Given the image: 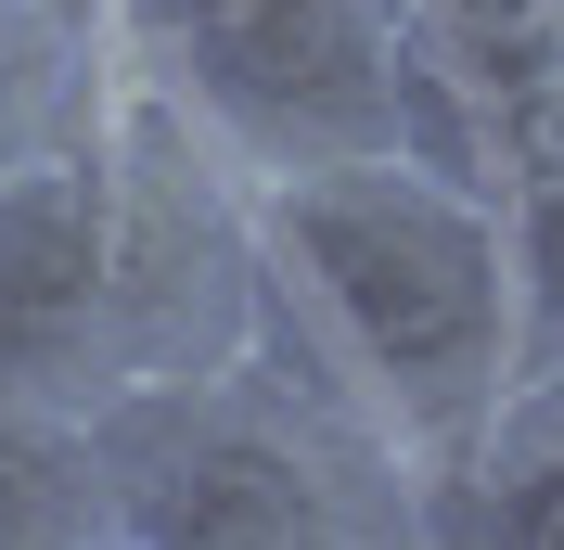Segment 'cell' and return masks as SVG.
Wrapping results in <instances>:
<instances>
[{
    "label": "cell",
    "mask_w": 564,
    "mask_h": 550,
    "mask_svg": "<svg viewBox=\"0 0 564 550\" xmlns=\"http://www.w3.org/2000/svg\"><path fill=\"white\" fill-rule=\"evenodd\" d=\"M104 13H116V38H129V52H167V38H193L206 13H231V0H104Z\"/></svg>",
    "instance_id": "30bf717a"
},
{
    "label": "cell",
    "mask_w": 564,
    "mask_h": 550,
    "mask_svg": "<svg viewBox=\"0 0 564 550\" xmlns=\"http://www.w3.org/2000/svg\"><path fill=\"white\" fill-rule=\"evenodd\" d=\"M423 513L462 525V538L564 550V397H513V410H500V436L475 448V461H462Z\"/></svg>",
    "instance_id": "ba28073f"
},
{
    "label": "cell",
    "mask_w": 564,
    "mask_h": 550,
    "mask_svg": "<svg viewBox=\"0 0 564 550\" xmlns=\"http://www.w3.org/2000/svg\"><path fill=\"white\" fill-rule=\"evenodd\" d=\"M462 77L475 103L500 116V167L513 193L527 179H564V0H398Z\"/></svg>",
    "instance_id": "8992f818"
},
{
    "label": "cell",
    "mask_w": 564,
    "mask_h": 550,
    "mask_svg": "<svg viewBox=\"0 0 564 550\" xmlns=\"http://www.w3.org/2000/svg\"><path fill=\"white\" fill-rule=\"evenodd\" d=\"M0 384L116 397V129L0 179Z\"/></svg>",
    "instance_id": "277c9868"
},
{
    "label": "cell",
    "mask_w": 564,
    "mask_h": 550,
    "mask_svg": "<svg viewBox=\"0 0 564 550\" xmlns=\"http://www.w3.org/2000/svg\"><path fill=\"white\" fill-rule=\"evenodd\" d=\"M65 538H129L116 422L90 397L0 384V550H65Z\"/></svg>",
    "instance_id": "5b68a950"
},
{
    "label": "cell",
    "mask_w": 564,
    "mask_h": 550,
    "mask_svg": "<svg viewBox=\"0 0 564 550\" xmlns=\"http://www.w3.org/2000/svg\"><path fill=\"white\" fill-rule=\"evenodd\" d=\"M257 372H282L321 422H347L411 513L500 436L527 397V308H513V193L436 179L411 154L257 179Z\"/></svg>",
    "instance_id": "6da1fadb"
},
{
    "label": "cell",
    "mask_w": 564,
    "mask_h": 550,
    "mask_svg": "<svg viewBox=\"0 0 564 550\" xmlns=\"http://www.w3.org/2000/svg\"><path fill=\"white\" fill-rule=\"evenodd\" d=\"M116 422V486H129V538L154 550H270V538H347L372 525L398 486L347 422H321L308 397L257 359L193 384H141V397H104ZM411 499V486H398Z\"/></svg>",
    "instance_id": "7a4b0ae2"
},
{
    "label": "cell",
    "mask_w": 564,
    "mask_h": 550,
    "mask_svg": "<svg viewBox=\"0 0 564 550\" xmlns=\"http://www.w3.org/2000/svg\"><path fill=\"white\" fill-rule=\"evenodd\" d=\"M129 38L104 0H0V179L104 129Z\"/></svg>",
    "instance_id": "52a82bcc"
},
{
    "label": "cell",
    "mask_w": 564,
    "mask_h": 550,
    "mask_svg": "<svg viewBox=\"0 0 564 550\" xmlns=\"http://www.w3.org/2000/svg\"><path fill=\"white\" fill-rule=\"evenodd\" d=\"M141 65L245 179L359 167L411 141V13L398 0H231Z\"/></svg>",
    "instance_id": "3957f363"
},
{
    "label": "cell",
    "mask_w": 564,
    "mask_h": 550,
    "mask_svg": "<svg viewBox=\"0 0 564 550\" xmlns=\"http://www.w3.org/2000/svg\"><path fill=\"white\" fill-rule=\"evenodd\" d=\"M513 308H527V397H564V179L513 193Z\"/></svg>",
    "instance_id": "9c48e42d"
}]
</instances>
